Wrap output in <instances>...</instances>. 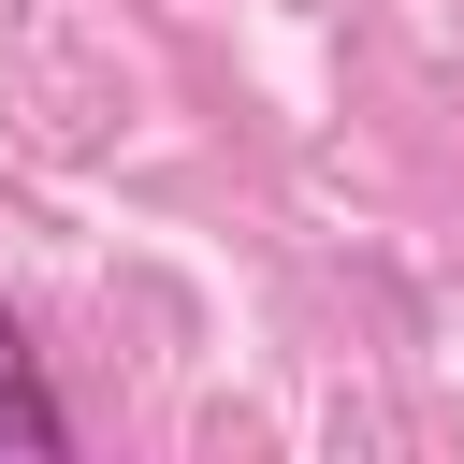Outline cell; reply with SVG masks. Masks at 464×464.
I'll return each instance as SVG.
<instances>
[{
    "mask_svg": "<svg viewBox=\"0 0 464 464\" xmlns=\"http://www.w3.org/2000/svg\"><path fill=\"white\" fill-rule=\"evenodd\" d=\"M58 450H72V420H58V392H44V362L0 304V464H58Z\"/></svg>",
    "mask_w": 464,
    "mask_h": 464,
    "instance_id": "1",
    "label": "cell"
}]
</instances>
